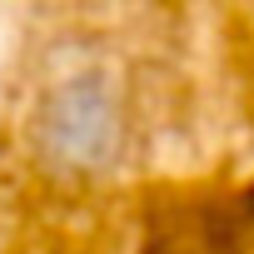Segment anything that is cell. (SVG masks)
<instances>
[{"label": "cell", "instance_id": "cell-1", "mask_svg": "<svg viewBox=\"0 0 254 254\" xmlns=\"http://www.w3.org/2000/svg\"><path fill=\"white\" fill-rule=\"evenodd\" d=\"M40 125H45L50 155L75 160V165H90L115 145V105L90 75L65 85V90H55V100L45 105Z\"/></svg>", "mask_w": 254, "mask_h": 254}]
</instances>
